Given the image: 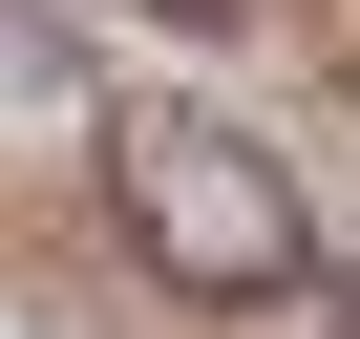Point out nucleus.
I'll list each match as a JSON object with an SVG mask.
<instances>
[{
  "instance_id": "obj_4",
  "label": "nucleus",
  "mask_w": 360,
  "mask_h": 339,
  "mask_svg": "<svg viewBox=\"0 0 360 339\" xmlns=\"http://www.w3.org/2000/svg\"><path fill=\"white\" fill-rule=\"evenodd\" d=\"M339 339H360V318H339Z\"/></svg>"
},
{
  "instance_id": "obj_2",
  "label": "nucleus",
  "mask_w": 360,
  "mask_h": 339,
  "mask_svg": "<svg viewBox=\"0 0 360 339\" xmlns=\"http://www.w3.org/2000/svg\"><path fill=\"white\" fill-rule=\"evenodd\" d=\"M0 127H22V148H43V127H85V148H106L127 106H106L85 64H64V22H0Z\"/></svg>"
},
{
  "instance_id": "obj_3",
  "label": "nucleus",
  "mask_w": 360,
  "mask_h": 339,
  "mask_svg": "<svg viewBox=\"0 0 360 339\" xmlns=\"http://www.w3.org/2000/svg\"><path fill=\"white\" fill-rule=\"evenodd\" d=\"M127 22H233V0H127Z\"/></svg>"
},
{
  "instance_id": "obj_1",
  "label": "nucleus",
  "mask_w": 360,
  "mask_h": 339,
  "mask_svg": "<svg viewBox=\"0 0 360 339\" xmlns=\"http://www.w3.org/2000/svg\"><path fill=\"white\" fill-rule=\"evenodd\" d=\"M106 212H127V255H148L169 297H212V318H255V297L318 276L297 170H276L255 127H212V106H127V127H106Z\"/></svg>"
}]
</instances>
